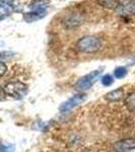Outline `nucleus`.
<instances>
[{
    "instance_id": "f257e3e1",
    "label": "nucleus",
    "mask_w": 135,
    "mask_h": 152,
    "mask_svg": "<svg viewBox=\"0 0 135 152\" xmlns=\"http://www.w3.org/2000/svg\"><path fill=\"white\" fill-rule=\"evenodd\" d=\"M103 47V42L95 36H85L79 39L76 43V48L81 53H95Z\"/></svg>"
},
{
    "instance_id": "f03ea898",
    "label": "nucleus",
    "mask_w": 135,
    "mask_h": 152,
    "mask_svg": "<svg viewBox=\"0 0 135 152\" xmlns=\"http://www.w3.org/2000/svg\"><path fill=\"white\" fill-rule=\"evenodd\" d=\"M28 91V86L24 83L21 81H11L7 82L3 87H2V92L5 94L13 99H19L23 97Z\"/></svg>"
},
{
    "instance_id": "7ed1b4c3",
    "label": "nucleus",
    "mask_w": 135,
    "mask_h": 152,
    "mask_svg": "<svg viewBox=\"0 0 135 152\" xmlns=\"http://www.w3.org/2000/svg\"><path fill=\"white\" fill-rule=\"evenodd\" d=\"M102 71L100 70H95L92 72L88 73V74L82 76L80 79H78V81L75 83L74 87L79 91H84V90L88 89L95 84V81L98 80V78L100 77Z\"/></svg>"
},
{
    "instance_id": "20e7f679",
    "label": "nucleus",
    "mask_w": 135,
    "mask_h": 152,
    "mask_svg": "<svg viewBox=\"0 0 135 152\" xmlns=\"http://www.w3.org/2000/svg\"><path fill=\"white\" fill-rule=\"evenodd\" d=\"M115 13L124 18H128L135 14V0H121L115 8Z\"/></svg>"
},
{
    "instance_id": "39448f33",
    "label": "nucleus",
    "mask_w": 135,
    "mask_h": 152,
    "mask_svg": "<svg viewBox=\"0 0 135 152\" xmlns=\"http://www.w3.org/2000/svg\"><path fill=\"white\" fill-rule=\"evenodd\" d=\"M85 99H87V94H77L73 95L72 97H70L68 100H66L65 102H63V104L60 105V107H59V111L61 113H67L71 111L72 109H74V107H76L77 105H79L80 104H82Z\"/></svg>"
},
{
    "instance_id": "423d86ee",
    "label": "nucleus",
    "mask_w": 135,
    "mask_h": 152,
    "mask_svg": "<svg viewBox=\"0 0 135 152\" xmlns=\"http://www.w3.org/2000/svg\"><path fill=\"white\" fill-rule=\"evenodd\" d=\"M135 149V139L127 138L116 142L114 144V150L117 152H127Z\"/></svg>"
},
{
    "instance_id": "0eeeda50",
    "label": "nucleus",
    "mask_w": 135,
    "mask_h": 152,
    "mask_svg": "<svg viewBox=\"0 0 135 152\" xmlns=\"http://www.w3.org/2000/svg\"><path fill=\"white\" fill-rule=\"evenodd\" d=\"M82 18L79 15V13H71L70 15H68L64 20V26L67 28H72L75 26H79L82 23Z\"/></svg>"
},
{
    "instance_id": "6e6552de",
    "label": "nucleus",
    "mask_w": 135,
    "mask_h": 152,
    "mask_svg": "<svg viewBox=\"0 0 135 152\" xmlns=\"http://www.w3.org/2000/svg\"><path fill=\"white\" fill-rule=\"evenodd\" d=\"M45 15H46V10H44V11L33 10L32 12H29V13L24 14L23 18L26 19L28 23H33V21H35V20H38V19L43 18Z\"/></svg>"
},
{
    "instance_id": "1a4fd4ad",
    "label": "nucleus",
    "mask_w": 135,
    "mask_h": 152,
    "mask_svg": "<svg viewBox=\"0 0 135 152\" xmlns=\"http://www.w3.org/2000/svg\"><path fill=\"white\" fill-rule=\"evenodd\" d=\"M123 97V89L122 88H117L115 90H112V91L108 92L105 96L108 102H119L120 99H122Z\"/></svg>"
},
{
    "instance_id": "9d476101",
    "label": "nucleus",
    "mask_w": 135,
    "mask_h": 152,
    "mask_svg": "<svg viewBox=\"0 0 135 152\" xmlns=\"http://www.w3.org/2000/svg\"><path fill=\"white\" fill-rule=\"evenodd\" d=\"M12 10V3L10 0H1V19H4L5 15H9Z\"/></svg>"
},
{
    "instance_id": "9b49d317",
    "label": "nucleus",
    "mask_w": 135,
    "mask_h": 152,
    "mask_svg": "<svg viewBox=\"0 0 135 152\" xmlns=\"http://www.w3.org/2000/svg\"><path fill=\"white\" fill-rule=\"evenodd\" d=\"M125 105L126 107L128 109L129 112L133 113L135 114V91L134 92H131L125 97Z\"/></svg>"
},
{
    "instance_id": "f8f14e48",
    "label": "nucleus",
    "mask_w": 135,
    "mask_h": 152,
    "mask_svg": "<svg viewBox=\"0 0 135 152\" xmlns=\"http://www.w3.org/2000/svg\"><path fill=\"white\" fill-rule=\"evenodd\" d=\"M98 3L101 6L106 7V8H116L117 5L119 4L120 0H97Z\"/></svg>"
},
{
    "instance_id": "ddd939ff",
    "label": "nucleus",
    "mask_w": 135,
    "mask_h": 152,
    "mask_svg": "<svg viewBox=\"0 0 135 152\" xmlns=\"http://www.w3.org/2000/svg\"><path fill=\"white\" fill-rule=\"evenodd\" d=\"M126 74H127V69L125 67H122V66L121 67H117L114 71V76L116 78H119V79L125 77Z\"/></svg>"
},
{
    "instance_id": "4468645a",
    "label": "nucleus",
    "mask_w": 135,
    "mask_h": 152,
    "mask_svg": "<svg viewBox=\"0 0 135 152\" xmlns=\"http://www.w3.org/2000/svg\"><path fill=\"white\" fill-rule=\"evenodd\" d=\"M113 82H114V78L110 74H107L102 77V83L104 86H110L113 84Z\"/></svg>"
},
{
    "instance_id": "2eb2a0df",
    "label": "nucleus",
    "mask_w": 135,
    "mask_h": 152,
    "mask_svg": "<svg viewBox=\"0 0 135 152\" xmlns=\"http://www.w3.org/2000/svg\"><path fill=\"white\" fill-rule=\"evenodd\" d=\"M14 149L13 146H6L4 144H2L1 146V152H12Z\"/></svg>"
},
{
    "instance_id": "dca6fc26",
    "label": "nucleus",
    "mask_w": 135,
    "mask_h": 152,
    "mask_svg": "<svg viewBox=\"0 0 135 152\" xmlns=\"http://www.w3.org/2000/svg\"><path fill=\"white\" fill-rule=\"evenodd\" d=\"M1 76L3 77L4 76V74H5V72H6V70H7V68H6V66H5V64H4V62H1Z\"/></svg>"
},
{
    "instance_id": "f3484780",
    "label": "nucleus",
    "mask_w": 135,
    "mask_h": 152,
    "mask_svg": "<svg viewBox=\"0 0 135 152\" xmlns=\"http://www.w3.org/2000/svg\"><path fill=\"white\" fill-rule=\"evenodd\" d=\"M132 152H135V151H132Z\"/></svg>"
}]
</instances>
